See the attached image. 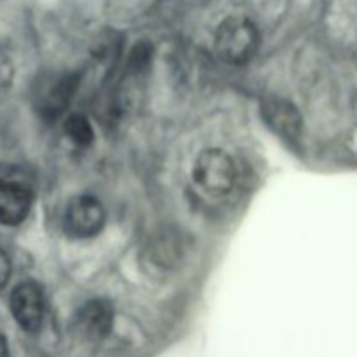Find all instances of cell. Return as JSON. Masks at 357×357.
<instances>
[{"mask_svg":"<svg viewBox=\"0 0 357 357\" xmlns=\"http://www.w3.org/2000/svg\"><path fill=\"white\" fill-rule=\"evenodd\" d=\"M0 357H9V347H7V340L0 335Z\"/></svg>","mask_w":357,"mask_h":357,"instance_id":"8fae6325","label":"cell"},{"mask_svg":"<svg viewBox=\"0 0 357 357\" xmlns=\"http://www.w3.org/2000/svg\"><path fill=\"white\" fill-rule=\"evenodd\" d=\"M77 80L73 77H63V79L54 80L47 89L40 94V112L44 117L56 119L66 105L70 103V98L75 93Z\"/></svg>","mask_w":357,"mask_h":357,"instance_id":"ba28073f","label":"cell"},{"mask_svg":"<svg viewBox=\"0 0 357 357\" xmlns=\"http://www.w3.org/2000/svg\"><path fill=\"white\" fill-rule=\"evenodd\" d=\"M194 180L206 194L227 195L236 183V164L223 150L208 149L195 159Z\"/></svg>","mask_w":357,"mask_h":357,"instance_id":"7a4b0ae2","label":"cell"},{"mask_svg":"<svg viewBox=\"0 0 357 357\" xmlns=\"http://www.w3.org/2000/svg\"><path fill=\"white\" fill-rule=\"evenodd\" d=\"M10 312L24 331H37L42 326L45 303L42 289L35 282H21L10 295Z\"/></svg>","mask_w":357,"mask_h":357,"instance_id":"277c9868","label":"cell"},{"mask_svg":"<svg viewBox=\"0 0 357 357\" xmlns=\"http://www.w3.org/2000/svg\"><path fill=\"white\" fill-rule=\"evenodd\" d=\"M105 220V208L96 197L79 195L66 208L65 230L75 239H89L101 232Z\"/></svg>","mask_w":357,"mask_h":357,"instance_id":"3957f363","label":"cell"},{"mask_svg":"<svg viewBox=\"0 0 357 357\" xmlns=\"http://www.w3.org/2000/svg\"><path fill=\"white\" fill-rule=\"evenodd\" d=\"M10 278V260L6 251L0 248V289L7 284Z\"/></svg>","mask_w":357,"mask_h":357,"instance_id":"30bf717a","label":"cell"},{"mask_svg":"<svg viewBox=\"0 0 357 357\" xmlns=\"http://www.w3.org/2000/svg\"><path fill=\"white\" fill-rule=\"evenodd\" d=\"M264 115L268 126L275 129V132L293 139L300 132V115L291 103L282 100H272L264 107Z\"/></svg>","mask_w":357,"mask_h":357,"instance_id":"52a82bcc","label":"cell"},{"mask_svg":"<svg viewBox=\"0 0 357 357\" xmlns=\"http://www.w3.org/2000/svg\"><path fill=\"white\" fill-rule=\"evenodd\" d=\"M260 44V33L253 21L248 17H227L218 26L215 47L220 58L230 65H243L250 61Z\"/></svg>","mask_w":357,"mask_h":357,"instance_id":"6da1fadb","label":"cell"},{"mask_svg":"<svg viewBox=\"0 0 357 357\" xmlns=\"http://www.w3.org/2000/svg\"><path fill=\"white\" fill-rule=\"evenodd\" d=\"M66 138L77 146H89L94 142V131L89 119L82 114H70L63 124Z\"/></svg>","mask_w":357,"mask_h":357,"instance_id":"9c48e42d","label":"cell"},{"mask_svg":"<svg viewBox=\"0 0 357 357\" xmlns=\"http://www.w3.org/2000/svg\"><path fill=\"white\" fill-rule=\"evenodd\" d=\"M114 326V307L107 300L84 303L75 316V330L86 340L98 342L107 337Z\"/></svg>","mask_w":357,"mask_h":357,"instance_id":"5b68a950","label":"cell"},{"mask_svg":"<svg viewBox=\"0 0 357 357\" xmlns=\"http://www.w3.org/2000/svg\"><path fill=\"white\" fill-rule=\"evenodd\" d=\"M31 208V190L24 181H0V223L17 225L28 216Z\"/></svg>","mask_w":357,"mask_h":357,"instance_id":"8992f818","label":"cell"}]
</instances>
